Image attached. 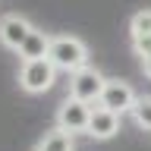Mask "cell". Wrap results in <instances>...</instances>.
Masks as SVG:
<instances>
[{"label": "cell", "mask_w": 151, "mask_h": 151, "mask_svg": "<svg viewBox=\"0 0 151 151\" xmlns=\"http://www.w3.org/2000/svg\"><path fill=\"white\" fill-rule=\"evenodd\" d=\"M57 82V66L41 57V60H22L19 66V88L28 94H44L47 88H54Z\"/></svg>", "instance_id": "7a4b0ae2"}, {"label": "cell", "mask_w": 151, "mask_h": 151, "mask_svg": "<svg viewBox=\"0 0 151 151\" xmlns=\"http://www.w3.org/2000/svg\"><path fill=\"white\" fill-rule=\"evenodd\" d=\"M132 120H135V126H142V129L151 132V94H142V98H135V104H132Z\"/></svg>", "instance_id": "30bf717a"}, {"label": "cell", "mask_w": 151, "mask_h": 151, "mask_svg": "<svg viewBox=\"0 0 151 151\" xmlns=\"http://www.w3.org/2000/svg\"><path fill=\"white\" fill-rule=\"evenodd\" d=\"M132 50L139 57H151V35H142V38H132Z\"/></svg>", "instance_id": "7c38bea8"}, {"label": "cell", "mask_w": 151, "mask_h": 151, "mask_svg": "<svg viewBox=\"0 0 151 151\" xmlns=\"http://www.w3.org/2000/svg\"><path fill=\"white\" fill-rule=\"evenodd\" d=\"M47 50H50V35L41 32V28H32L16 54L22 57V60H41V57H47Z\"/></svg>", "instance_id": "ba28073f"}, {"label": "cell", "mask_w": 151, "mask_h": 151, "mask_svg": "<svg viewBox=\"0 0 151 151\" xmlns=\"http://www.w3.org/2000/svg\"><path fill=\"white\" fill-rule=\"evenodd\" d=\"M91 107L94 104L79 101V98H66L60 107H57V126L69 135H79V132H88V120H91Z\"/></svg>", "instance_id": "3957f363"}, {"label": "cell", "mask_w": 151, "mask_h": 151, "mask_svg": "<svg viewBox=\"0 0 151 151\" xmlns=\"http://www.w3.org/2000/svg\"><path fill=\"white\" fill-rule=\"evenodd\" d=\"M142 73L151 79V57H142Z\"/></svg>", "instance_id": "4fadbf2b"}, {"label": "cell", "mask_w": 151, "mask_h": 151, "mask_svg": "<svg viewBox=\"0 0 151 151\" xmlns=\"http://www.w3.org/2000/svg\"><path fill=\"white\" fill-rule=\"evenodd\" d=\"M135 98H139V94L132 91V85H129V82H120V79H107V82H104V88H101V98H98V104L123 116V113H129V110H132Z\"/></svg>", "instance_id": "5b68a950"}, {"label": "cell", "mask_w": 151, "mask_h": 151, "mask_svg": "<svg viewBox=\"0 0 151 151\" xmlns=\"http://www.w3.org/2000/svg\"><path fill=\"white\" fill-rule=\"evenodd\" d=\"M35 151H76V145H73V135L69 132L54 126L50 132H44V139L35 145Z\"/></svg>", "instance_id": "9c48e42d"}, {"label": "cell", "mask_w": 151, "mask_h": 151, "mask_svg": "<svg viewBox=\"0 0 151 151\" xmlns=\"http://www.w3.org/2000/svg\"><path fill=\"white\" fill-rule=\"evenodd\" d=\"M142 35H151V9H139L135 16L129 19V38H142Z\"/></svg>", "instance_id": "8fae6325"}, {"label": "cell", "mask_w": 151, "mask_h": 151, "mask_svg": "<svg viewBox=\"0 0 151 151\" xmlns=\"http://www.w3.org/2000/svg\"><path fill=\"white\" fill-rule=\"evenodd\" d=\"M116 132H120V113H113V110H107V107H101V104H94L91 107V120H88V135L107 142V139H113Z\"/></svg>", "instance_id": "52a82bcc"}, {"label": "cell", "mask_w": 151, "mask_h": 151, "mask_svg": "<svg viewBox=\"0 0 151 151\" xmlns=\"http://www.w3.org/2000/svg\"><path fill=\"white\" fill-rule=\"evenodd\" d=\"M47 60L57 69H63V73H76V69L88 66V47H85L82 38H76V35H54L50 38Z\"/></svg>", "instance_id": "6da1fadb"}, {"label": "cell", "mask_w": 151, "mask_h": 151, "mask_svg": "<svg viewBox=\"0 0 151 151\" xmlns=\"http://www.w3.org/2000/svg\"><path fill=\"white\" fill-rule=\"evenodd\" d=\"M104 79L94 66H82V69H76L69 73V94L79 98V101H88V104H98L101 98V88H104Z\"/></svg>", "instance_id": "277c9868"}, {"label": "cell", "mask_w": 151, "mask_h": 151, "mask_svg": "<svg viewBox=\"0 0 151 151\" xmlns=\"http://www.w3.org/2000/svg\"><path fill=\"white\" fill-rule=\"evenodd\" d=\"M32 28H35V25H32L25 16H19V13H6V16H0V44L9 47V50H19Z\"/></svg>", "instance_id": "8992f818"}]
</instances>
